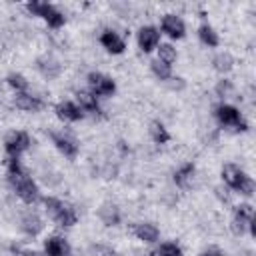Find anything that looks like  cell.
<instances>
[{
	"mask_svg": "<svg viewBox=\"0 0 256 256\" xmlns=\"http://www.w3.org/2000/svg\"><path fill=\"white\" fill-rule=\"evenodd\" d=\"M6 166H8V180L12 184V188L16 190V194L26 202L32 204L38 200V186L34 184V180L28 176V172L20 166L18 156H8L6 158Z\"/></svg>",
	"mask_w": 256,
	"mask_h": 256,
	"instance_id": "6da1fadb",
	"label": "cell"
},
{
	"mask_svg": "<svg viewBox=\"0 0 256 256\" xmlns=\"http://www.w3.org/2000/svg\"><path fill=\"white\" fill-rule=\"evenodd\" d=\"M44 206H46V212L50 214V218L54 222H58L60 226H74L78 220L76 210L58 198H44Z\"/></svg>",
	"mask_w": 256,
	"mask_h": 256,
	"instance_id": "7a4b0ae2",
	"label": "cell"
},
{
	"mask_svg": "<svg viewBox=\"0 0 256 256\" xmlns=\"http://www.w3.org/2000/svg\"><path fill=\"white\" fill-rule=\"evenodd\" d=\"M28 10L32 14H36V16H42L48 22V26H52V28H60L64 24V14L60 10H56L52 4H46V2H30L28 4Z\"/></svg>",
	"mask_w": 256,
	"mask_h": 256,
	"instance_id": "3957f363",
	"label": "cell"
},
{
	"mask_svg": "<svg viewBox=\"0 0 256 256\" xmlns=\"http://www.w3.org/2000/svg\"><path fill=\"white\" fill-rule=\"evenodd\" d=\"M216 118H218V122H220L222 126L234 128V130H240V132H244V130L248 128L246 122L242 120L240 112H238L234 106H230V104H222V106H218V108H216Z\"/></svg>",
	"mask_w": 256,
	"mask_h": 256,
	"instance_id": "277c9868",
	"label": "cell"
},
{
	"mask_svg": "<svg viewBox=\"0 0 256 256\" xmlns=\"http://www.w3.org/2000/svg\"><path fill=\"white\" fill-rule=\"evenodd\" d=\"M88 84H90V90L94 96H112L116 90L114 80L108 78L106 74H100V72L88 74Z\"/></svg>",
	"mask_w": 256,
	"mask_h": 256,
	"instance_id": "5b68a950",
	"label": "cell"
},
{
	"mask_svg": "<svg viewBox=\"0 0 256 256\" xmlns=\"http://www.w3.org/2000/svg\"><path fill=\"white\" fill-rule=\"evenodd\" d=\"M4 146H6L8 156H18L20 152L28 150V146H30V138H28L26 132H22V130H14V132H10V134L6 136Z\"/></svg>",
	"mask_w": 256,
	"mask_h": 256,
	"instance_id": "8992f818",
	"label": "cell"
},
{
	"mask_svg": "<svg viewBox=\"0 0 256 256\" xmlns=\"http://www.w3.org/2000/svg\"><path fill=\"white\" fill-rule=\"evenodd\" d=\"M254 220V210L250 204H242L236 208V214H234V222H232V230L234 234H244L246 226H250V222Z\"/></svg>",
	"mask_w": 256,
	"mask_h": 256,
	"instance_id": "52a82bcc",
	"label": "cell"
},
{
	"mask_svg": "<svg viewBox=\"0 0 256 256\" xmlns=\"http://www.w3.org/2000/svg\"><path fill=\"white\" fill-rule=\"evenodd\" d=\"M160 42V32L154 26H144L138 32V46L142 52H152Z\"/></svg>",
	"mask_w": 256,
	"mask_h": 256,
	"instance_id": "ba28073f",
	"label": "cell"
},
{
	"mask_svg": "<svg viewBox=\"0 0 256 256\" xmlns=\"http://www.w3.org/2000/svg\"><path fill=\"white\" fill-rule=\"evenodd\" d=\"M50 136H52V142L56 144V148H58L64 156L74 158V156L78 154V144H76L68 134H64V132H52Z\"/></svg>",
	"mask_w": 256,
	"mask_h": 256,
	"instance_id": "9c48e42d",
	"label": "cell"
},
{
	"mask_svg": "<svg viewBox=\"0 0 256 256\" xmlns=\"http://www.w3.org/2000/svg\"><path fill=\"white\" fill-rule=\"evenodd\" d=\"M44 252L46 256H70V244L60 238V236H52L44 242Z\"/></svg>",
	"mask_w": 256,
	"mask_h": 256,
	"instance_id": "30bf717a",
	"label": "cell"
},
{
	"mask_svg": "<svg viewBox=\"0 0 256 256\" xmlns=\"http://www.w3.org/2000/svg\"><path fill=\"white\" fill-rule=\"evenodd\" d=\"M162 32H166L170 38H182L184 36V22L176 14H166L162 18Z\"/></svg>",
	"mask_w": 256,
	"mask_h": 256,
	"instance_id": "8fae6325",
	"label": "cell"
},
{
	"mask_svg": "<svg viewBox=\"0 0 256 256\" xmlns=\"http://www.w3.org/2000/svg\"><path fill=\"white\" fill-rule=\"evenodd\" d=\"M56 116L66 122H76L84 116V112L74 102H60V104H56Z\"/></svg>",
	"mask_w": 256,
	"mask_h": 256,
	"instance_id": "7c38bea8",
	"label": "cell"
},
{
	"mask_svg": "<svg viewBox=\"0 0 256 256\" xmlns=\"http://www.w3.org/2000/svg\"><path fill=\"white\" fill-rule=\"evenodd\" d=\"M100 42H102V46H104L108 52H112V54H120V52H124V48H126L124 40H122V38H120L116 32H112V30L102 32Z\"/></svg>",
	"mask_w": 256,
	"mask_h": 256,
	"instance_id": "4fadbf2b",
	"label": "cell"
},
{
	"mask_svg": "<svg viewBox=\"0 0 256 256\" xmlns=\"http://www.w3.org/2000/svg\"><path fill=\"white\" fill-rule=\"evenodd\" d=\"M76 98H78V102H80V110H82V112H88V114H92V116H100V106H98V100H96V96H94L92 92L80 90V92L76 94Z\"/></svg>",
	"mask_w": 256,
	"mask_h": 256,
	"instance_id": "5bb4252c",
	"label": "cell"
},
{
	"mask_svg": "<svg viewBox=\"0 0 256 256\" xmlns=\"http://www.w3.org/2000/svg\"><path fill=\"white\" fill-rule=\"evenodd\" d=\"M222 178H224V182H226L230 188L238 190V186H240V182L246 178V174H244L236 164H226V166L222 168Z\"/></svg>",
	"mask_w": 256,
	"mask_h": 256,
	"instance_id": "9a60e30c",
	"label": "cell"
},
{
	"mask_svg": "<svg viewBox=\"0 0 256 256\" xmlns=\"http://www.w3.org/2000/svg\"><path fill=\"white\" fill-rule=\"evenodd\" d=\"M14 102H16V106L20 110H26V112H36V110L42 108V100L32 96V94H26V92H18Z\"/></svg>",
	"mask_w": 256,
	"mask_h": 256,
	"instance_id": "2e32d148",
	"label": "cell"
},
{
	"mask_svg": "<svg viewBox=\"0 0 256 256\" xmlns=\"http://www.w3.org/2000/svg\"><path fill=\"white\" fill-rule=\"evenodd\" d=\"M134 234H136V238L142 240V242H156V240H158V228H156L154 224H148V222L136 224Z\"/></svg>",
	"mask_w": 256,
	"mask_h": 256,
	"instance_id": "e0dca14e",
	"label": "cell"
},
{
	"mask_svg": "<svg viewBox=\"0 0 256 256\" xmlns=\"http://www.w3.org/2000/svg\"><path fill=\"white\" fill-rule=\"evenodd\" d=\"M98 216L106 226H116L120 222V212L114 204H102V208L98 210Z\"/></svg>",
	"mask_w": 256,
	"mask_h": 256,
	"instance_id": "ac0fdd59",
	"label": "cell"
},
{
	"mask_svg": "<svg viewBox=\"0 0 256 256\" xmlns=\"http://www.w3.org/2000/svg\"><path fill=\"white\" fill-rule=\"evenodd\" d=\"M22 230L30 236H36L40 230H42V220L36 216V214H26L22 218Z\"/></svg>",
	"mask_w": 256,
	"mask_h": 256,
	"instance_id": "d6986e66",
	"label": "cell"
},
{
	"mask_svg": "<svg viewBox=\"0 0 256 256\" xmlns=\"http://www.w3.org/2000/svg\"><path fill=\"white\" fill-rule=\"evenodd\" d=\"M192 176H194V164H184L182 168H178L176 170V174H174V182L178 184V186H188V182L192 180Z\"/></svg>",
	"mask_w": 256,
	"mask_h": 256,
	"instance_id": "ffe728a7",
	"label": "cell"
},
{
	"mask_svg": "<svg viewBox=\"0 0 256 256\" xmlns=\"http://www.w3.org/2000/svg\"><path fill=\"white\" fill-rule=\"evenodd\" d=\"M150 136H152V140H154L156 144H166V142L170 140L168 130H166L164 124H160V122H152V124H150Z\"/></svg>",
	"mask_w": 256,
	"mask_h": 256,
	"instance_id": "44dd1931",
	"label": "cell"
},
{
	"mask_svg": "<svg viewBox=\"0 0 256 256\" xmlns=\"http://www.w3.org/2000/svg\"><path fill=\"white\" fill-rule=\"evenodd\" d=\"M198 36H200V40H202L204 44H208V46H218V34L214 32L212 26L202 24V26L198 28Z\"/></svg>",
	"mask_w": 256,
	"mask_h": 256,
	"instance_id": "7402d4cb",
	"label": "cell"
},
{
	"mask_svg": "<svg viewBox=\"0 0 256 256\" xmlns=\"http://www.w3.org/2000/svg\"><path fill=\"white\" fill-rule=\"evenodd\" d=\"M158 60L164 62L166 66H170L176 60V48L172 44H160V48H158Z\"/></svg>",
	"mask_w": 256,
	"mask_h": 256,
	"instance_id": "603a6c76",
	"label": "cell"
},
{
	"mask_svg": "<svg viewBox=\"0 0 256 256\" xmlns=\"http://www.w3.org/2000/svg\"><path fill=\"white\" fill-rule=\"evenodd\" d=\"M38 68H40V72L44 74V76H48V78H54L56 74H58V64L54 62V60H50V58H40L38 60Z\"/></svg>",
	"mask_w": 256,
	"mask_h": 256,
	"instance_id": "cb8c5ba5",
	"label": "cell"
},
{
	"mask_svg": "<svg viewBox=\"0 0 256 256\" xmlns=\"http://www.w3.org/2000/svg\"><path fill=\"white\" fill-rule=\"evenodd\" d=\"M232 64H234V60H232V56L226 54V52H222V54H218V56L214 58V68H216L218 72H228V70L232 68Z\"/></svg>",
	"mask_w": 256,
	"mask_h": 256,
	"instance_id": "d4e9b609",
	"label": "cell"
},
{
	"mask_svg": "<svg viewBox=\"0 0 256 256\" xmlns=\"http://www.w3.org/2000/svg\"><path fill=\"white\" fill-rule=\"evenodd\" d=\"M8 84L16 90V94L18 92H26V88H28V80L22 76V74H8Z\"/></svg>",
	"mask_w": 256,
	"mask_h": 256,
	"instance_id": "484cf974",
	"label": "cell"
},
{
	"mask_svg": "<svg viewBox=\"0 0 256 256\" xmlns=\"http://www.w3.org/2000/svg\"><path fill=\"white\" fill-rule=\"evenodd\" d=\"M158 256H182V250L174 242H166L158 248Z\"/></svg>",
	"mask_w": 256,
	"mask_h": 256,
	"instance_id": "4316f807",
	"label": "cell"
},
{
	"mask_svg": "<svg viewBox=\"0 0 256 256\" xmlns=\"http://www.w3.org/2000/svg\"><path fill=\"white\" fill-rule=\"evenodd\" d=\"M152 70H154V74H156L160 80H170V66H166L164 62L154 60V62H152Z\"/></svg>",
	"mask_w": 256,
	"mask_h": 256,
	"instance_id": "83f0119b",
	"label": "cell"
},
{
	"mask_svg": "<svg viewBox=\"0 0 256 256\" xmlns=\"http://www.w3.org/2000/svg\"><path fill=\"white\" fill-rule=\"evenodd\" d=\"M216 94H218L220 98L232 96V84H230V80H222V82L216 86Z\"/></svg>",
	"mask_w": 256,
	"mask_h": 256,
	"instance_id": "f1b7e54d",
	"label": "cell"
},
{
	"mask_svg": "<svg viewBox=\"0 0 256 256\" xmlns=\"http://www.w3.org/2000/svg\"><path fill=\"white\" fill-rule=\"evenodd\" d=\"M200 256H216V252H204V254H200Z\"/></svg>",
	"mask_w": 256,
	"mask_h": 256,
	"instance_id": "f546056e",
	"label": "cell"
},
{
	"mask_svg": "<svg viewBox=\"0 0 256 256\" xmlns=\"http://www.w3.org/2000/svg\"><path fill=\"white\" fill-rule=\"evenodd\" d=\"M216 256H222V254H216Z\"/></svg>",
	"mask_w": 256,
	"mask_h": 256,
	"instance_id": "4dcf8cb0",
	"label": "cell"
}]
</instances>
